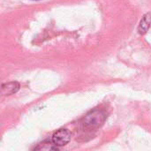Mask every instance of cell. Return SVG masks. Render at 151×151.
<instances>
[{
    "label": "cell",
    "mask_w": 151,
    "mask_h": 151,
    "mask_svg": "<svg viewBox=\"0 0 151 151\" xmlns=\"http://www.w3.org/2000/svg\"><path fill=\"white\" fill-rule=\"evenodd\" d=\"M58 147L53 143V142L44 141L41 143H39L35 148V150H42V151H50V150H58Z\"/></svg>",
    "instance_id": "5b68a950"
},
{
    "label": "cell",
    "mask_w": 151,
    "mask_h": 151,
    "mask_svg": "<svg viewBox=\"0 0 151 151\" xmlns=\"http://www.w3.org/2000/svg\"><path fill=\"white\" fill-rule=\"evenodd\" d=\"M19 83L17 81H11L2 85L1 87V94L2 96H11L17 93L19 90Z\"/></svg>",
    "instance_id": "3957f363"
},
{
    "label": "cell",
    "mask_w": 151,
    "mask_h": 151,
    "mask_svg": "<svg viewBox=\"0 0 151 151\" xmlns=\"http://www.w3.org/2000/svg\"><path fill=\"white\" fill-rule=\"evenodd\" d=\"M71 137H72V134L69 130L61 128V129L57 130L52 134L51 141L58 147H63V146H65L71 141Z\"/></svg>",
    "instance_id": "7a4b0ae2"
},
{
    "label": "cell",
    "mask_w": 151,
    "mask_h": 151,
    "mask_svg": "<svg viewBox=\"0 0 151 151\" xmlns=\"http://www.w3.org/2000/svg\"><path fill=\"white\" fill-rule=\"evenodd\" d=\"M151 26V13H146L141 19L140 24L138 26V32L141 35H144L150 29Z\"/></svg>",
    "instance_id": "277c9868"
},
{
    "label": "cell",
    "mask_w": 151,
    "mask_h": 151,
    "mask_svg": "<svg viewBox=\"0 0 151 151\" xmlns=\"http://www.w3.org/2000/svg\"><path fill=\"white\" fill-rule=\"evenodd\" d=\"M33 1H40V0H33Z\"/></svg>",
    "instance_id": "8992f818"
},
{
    "label": "cell",
    "mask_w": 151,
    "mask_h": 151,
    "mask_svg": "<svg viewBox=\"0 0 151 151\" xmlns=\"http://www.w3.org/2000/svg\"><path fill=\"white\" fill-rule=\"evenodd\" d=\"M107 119L104 111L101 109H94L88 112L81 120V125L85 129L96 130L101 127Z\"/></svg>",
    "instance_id": "6da1fadb"
}]
</instances>
